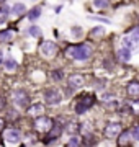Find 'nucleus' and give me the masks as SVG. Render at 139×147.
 I'll return each instance as SVG.
<instances>
[{"label": "nucleus", "mask_w": 139, "mask_h": 147, "mask_svg": "<svg viewBox=\"0 0 139 147\" xmlns=\"http://www.w3.org/2000/svg\"><path fill=\"white\" fill-rule=\"evenodd\" d=\"M44 96H46L48 105H59V103H61V100H62V95H61V92H59V90H56V88L48 90V92L44 93Z\"/></svg>", "instance_id": "nucleus-5"}, {"label": "nucleus", "mask_w": 139, "mask_h": 147, "mask_svg": "<svg viewBox=\"0 0 139 147\" xmlns=\"http://www.w3.org/2000/svg\"><path fill=\"white\" fill-rule=\"evenodd\" d=\"M123 41H124V46L128 47V49H133V44H131V41H129L128 38H124Z\"/></svg>", "instance_id": "nucleus-27"}, {"label": "nucleus", "mask_w": 139, "mask_h": 147, "mask_svg": "<svg viewBox=\"0 0 139 147\" xmlns=\"http://www.w3.org/2000/svg\"><path fill=\"white\" fill-rule=\"evenodd\" d=\"M103 33H105V28H103V26H95L90 31V36L92 38H96V36H102Z\"/></svg>", "instance_id": "nucleus-16"}, {"label": "nucleus", "mask_w": 139, "mask_h": 147, "mask_svg": "<svg viewBox=\"0 0 139 147\" xmlns=\"http://www.w3.org/2000/svg\"><path fill=\"white\" fill-rule=\"evenodd\" d=\"M79 131V124L77 123H69L67 124V132H70V134H74V132Z\"/></svg>", "instance_id": "nucleus-20"}, {"label": "nucleus", "mask_w": 139, "mask_h": 147, "mask_svg": "<svg viewBox=\"0 0 139 147\" xmlns=\"http://www.w3.org/2000/svg\"><path fill=\"white\" fill-rule=\"evenodd\" d=\"M51 77H53V80H61L64 77V74H62V70H53Z\"/></svg>", "instance_id": "nucleus-22"}, {"label": "nucleus", "mask_w": 139, "mask_h": 147, "mask_svg": "<svg viewBox=\"0 0 139 147\" xmlns=\"http://www.w3.org/2000/svg\"><path fill=\"white\" fill-rule=\"evenodd\" d=\"M92 47L88 44H79V46H70L65 49V56L70 59H77V61H85L90 57Z\"/></svg>", "instance_id": "nucleus-1"}, {"label": "nucleus", "mask_w": 139, "mask_h": 147, "mask_svg": "<svg viewBox=\"0 0 139 147\" xmlns=\"http://www.w3.org/2000/svg\"><path fill=\"white\" fill-rule=\"evenodd\" d=\"M87 110H88V106H87L84 101H79V103H77V106H75V113H79V115L85 113Z\"/></svg>", "instance_id": "nucleus-17"}, {"label": "nucleus", "mask_w": 139, "mask_h": 147, "mask_svg": "<svg viewBox=\"0 0 139 147\" xmlns=\"http://www.w3.org/2000/svg\"><path fill=\"white\" fill-rule=\"evenodd\" d=\"M93 5L96 8H105L108 5V0H93Z\"/></svg>", "instance_id": "nucleus-21"}, {"label": "nucleus", "mask_w": 139, "mask_h": 147, "mask_svg": "<svg viewBox=\"0 0 139 147\" xmlns=\"http://www.w3.org/2000/svg\"><path fill=\"white\" fill-rule=\"evenodd\" d=\"M3 129H5V121H3L2 118H0V132L3 131Z\"/></svg>", "instance_id": "nucleus-29"}, {"label": "nucleus", "mask_w": 139, "mask_h": 147, "mask_svg": "<svg viewBox=\"0 0 139 147\" xmlns=\"http://www.w3.org/2000/svg\"><path fill=\"white\" fill-rule=\"evenodd\" d=\"M84 84H85V79H84V75H80V74H74V75L69 77V85L72 88H80Z\"/></svg>", "instance_id": "nucleus-7"}, {"label": "nucleus", "mask_w": 139, "mask_h": 147, "mask_svg": "<svg viewBox=\"0 0 139 147\" xmlns=\"http://www.w3.org/2000/svg\"><path fill=\"white\" fill-rule=\"evenodd\" d=\"M8 13H10V8H8V7L3 5L0 8V23H5L7 18H8Z\"/></svg>", "instance_id": "nucleus-15"}, {"label": "nucleus", "mask_w": 139, "mask_h": 147, "mask_svg": "<svg viewBox=\"0 0 139 147\" xmlns=\"http://www.w3.org/2000/svg\"><path fill=\"white\" fill-rule=\"evenodd\" d=\"M13 101H15L16 105H20V106H26L28 103H30V100H28V95L25 93V92H22V90H16V92H13Z\"/></svg>", "instance_id": "nucleus-6"}, {"label": "nucleus", "mask_w": 139, "mask_h": 147, "mask_svg": "<svg viewBox=\"0 0 139 147\" xmlns=\"http://www.w3.org/2000/svg\"><path fill=\"white\" fill-rule=\"evenodd\" d=\"M44 111V106L43 105H33L28 108V115H31V116H38V115H41Z\"/></svg>", "instance_id": "nucleus-12"}, {"label": "nucleus", "mask_w": 139, "mask_h": 147, "mask_svg": "<svg viewBox=\"0 0 139 147\" xmlns=\"http://www.w3.org/2000/svg\"><path fill=\"white\" fill-rule=\"evenodd\" d=\"M3 62V59H2V51H0V64Z\"/></svg>", "instance_id": "nucleus-30"}, {"label": "nucleus", "mask_w": 139, "mask_h": 147, "mask_svg": "<svg viewBox=\"0 0 139 147\" xmlns=\"http://www.w3.org/2000/svg\"><path fill=\"white\" fill-rule=\"evenodd\" d=\"M123 132V126L119 123H110L107 127H105V136L108 139H113V137H118Z\"/></svg>", "instance_id": "nucleus-4"}, {"label": "nucleus", "mask_w": 139, "mask_h": 147, "mask_svg": "<svg viewBox=\"0 0 139 147\" xmlns=\"http://www.w3.org/2000/svg\"><path fill=\"white\" fill-rule=\"evenodd\" d=\"M30 33H31L33 36H41V30L38 26H31L30 28Z\"/></svg>", "instance_id": "nucleus-24"}, {"label": "nucleus", "mask_w": 139, "mask_h": 147, "mask_svg": "<svg viewBox=\"0 0 139 147\" xmlns=\"http://www.w3.org/2000/svg\"><path fill=\"white\" fill-rule=\"evenodd\" d=\"M39 53L43 54V57L51 59L57 54V46H56L53 41H44L43 44H41V47H39Z\"/></svg>", "instance_id": "nucleus-3"}, {"label": "nucleus", "mask_w": 139, "mask_h": 147, "mask_svg": "<svg viewBox=\"0 0 139 147\" xmlns=\"http://www.w3.org/2000/svg\"><path fill=\"white\" fill-rule=\"evenodd\" d=\"M54 127V121L46 116H38L34 119V129L39 132H49Z\"/></svg>", "instance_id": "nucleus-2"}, {"label": "nucleus", "mask_w": 139, "mask_h": 147, "mask_svg": "<svg viewBox=\"0 0 139 147\" xmlns=\"http://www.w3.org/2000/svg\"><path fill=\"white\" fill-rule=\"evenodd\" d=\"M131 136H133V134H131L129 131H123L121 134H119V136H118V146H119V147L128 146V144H129V139H131Z\"/></svg>", "instance_id": "nucleus-10"}, {"label": "nucleus", "mask_w": 139, "mask_h": 147, "mask_svg": "<svg viewBox=\"0 0 139 147\" xmlns=\"http://www.w3.org/2000/svg\"><path fill=\"white\" fill-rule=\"evenodd\" d=\"M3 2H5V0H0V5H3Z\"/></svg>", "instance_id": "nucleus-31"}, {"label": "nucleus", "mask_w": 139, "mask_h": 147, "mask_svg": "<svg viewBox=\"0 0 139 147\" xmlns=\"http://www.w3.org/2000/svg\"><path fill=\"white\" fill-rule=\"evenodd\" d=\"M16 69V62L13 61V59H7L5 61V70H8V72H11V70H15Z\"/></svg>", "instance_id": "nucleus-18"}, {"label": "nucleus", "mask_w": 139, "mask_h": 147, "mask_svg": "<svg viewBox=\"0 0 139 147\" xmlns=\"http://www.w3.org/2000/svg\"><path fill=\"white\" fill-rule=\"evenodd\" d=\"M11 11H13L15 15H23V13L26 11V7L23 5V3H15L13 8H11Z\"/></svg>", "instance_id": "nucleus-14"}, {"label": "nucleus", "mask_w": 139, "mask_h": 147, "mask_svg": "<svg viewBox=\"0 0 139 147\" xmlns=\"http://www.w3.org/2000/svg\"><path fill=\"white\" fill-rule=\"evenodd\" d=\"M11 39H13V31L11 30L0 31V41H11Z\"/></svg>", "instance_id": "nucleus-13"}, {"label": "nucleus", "mask_w": 139, "mask_h": 147, "mask_svg": "<svg viewBox=\"0 0 139 147\" xmlns=\"http://www.w3.org/2000/svg\"><path fill=\"white\" fill-rule=\"evenodd\" d=\"M5 141L7 142H18L20 141V132L16 129H8L5 131Z\"/></svg>", "instance_id": "nucleus-9"}, {"label": "nucleus", "mask_w": 139, "mask_h": 147, "mask_svg": "<svg viewBox=\"0 0 139 147\" xmlns=\"http://www.w3.org/2000/svg\"><path fill=\"white\" fill-rule=\"evenodd\" d=\"M129 96H139V82L138 80H133L128 84V88H126Z\"/></svg>", "instance_id": "nucleus-8"}, {"label": "nucleus", "mask_w": 139, "mask_h": 147, "mask_svg": "<svg viewBox=\"0 0 139 147\" xmlns=\"http://www.w3.org/2000/svg\"><path fill=\"white\" fill-rule=\"evenodd\" d=\"M118 57L121 59V61H124V62H128L129 59H131V49H128V47H121V49L118 51Z\"/></svg>", "instance_id": "nucleus-11"}, {"label": "nucleus", "mask_w": 139, "mask_h": 147, "mask_svg": "<svg viewBox=\"0 0 139 147\" xmlns=\"http://www.w3.org/2000/svg\"><path fill=\"white\" fill-rule=\"evenodd\" d=\"M131 134H133V137L136 139V141H139V126H138V127H134L133 131H131Z\"/></svg>", "instance_id": "nucleus-26"}, {"label": "nucleus", "mask_w": 139, "mask_h": 147, "mask_svg": "<svg viewBox=\"0 0 139 147\" xmlns=\"http://www.w3.org/2000/svg\"><path fill=\"white\" fill-rule=\"evenodd\" d=\"M5 110V98L3 96H0V111Z\"/></svg>", "instance_id": "nucleus-28"}, {"label": "nucleus", "mask_w": 139, "mask_h": 147, "mask_svg": "<svg viewBox=\"0 0 139 147\" xmlns=\"http://www.w3.org/2000/svg\"><path fill=\"white\" fill-rule=\"evenodd\" d=\"M131 38H133L134 41H139V26L134 28L133 31H131Z\"/></svg>", "instance_id": "nucleus-25"}, {"label": "nucleus", "mask_w": 139, "mask_h": 147, "mask_svg": "<svg viewBox=\"0 0 139 147\" xmlns=\"http://www.w3.org/2000/svg\"><path fill=\"white\" fill-rule=\"evenodd\" d=\"M67 147H80V141L77 137H72L69 142H67Z\"/></svg>", "instance_id": "nucleus-23"}, {"label": "nucleus", "mask_w": 139, "mask_h": 147, "mask_svg": "<svg viewBox=\"0 0 139 147\" xmlns=\"http://www.w3.org/2000/svg\"><path fill=\"white\" fill-rule=\"evenodd\" d=\"M39 15H41V8H39V7H36V8H33V10L30 11L28 18H30V20H36V18H39Z\"/></svg>", "instance_id": "nucleus-19"}]
</instances>
